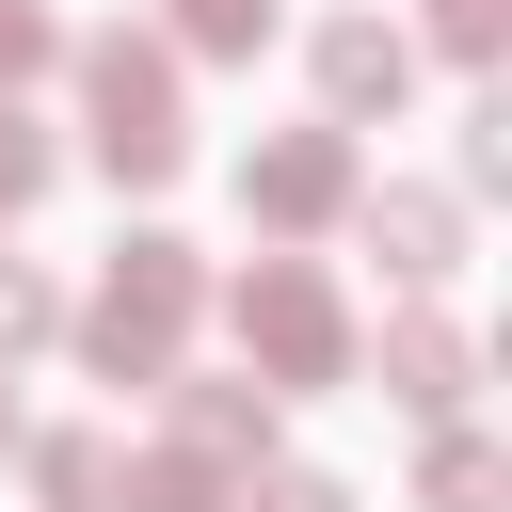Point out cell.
Returning a JSON list of instances; mask_svg holds the SVG:
<instances>
[{
	"instance_id": "5bb4252c",
	"label": "cell",
	"mask_w": 512,
	"mask_h": 512,
	"mask_svg": "<svg viewBox=\"0 0 512 512\" xmlns=\"http://www.w3.org/2000/svg\"><path fill=\"white\" fill-rule=\"evenodd\" d=\"M0 432H16V416H0Z\"/></svg>"
},
{
	"instance_id": "ba28073f",
	"label": "cell",
	"mask_w": 512,
	"mask_h": 512,
	"mask_svg": "<svg viewBox=\"0 0 512 512\" xmlns=\"http://www.w3.org/2000/svg\"><path fill=\"white\" fill-rule=\"evenodd\" d=\"M192 448H256V400L240 384H192Z\"/></svg>"
},
{
	"instance_id": "277c9868",
	"label": "cell",
	"mask_w": 512,
	"mask_h": 512,
	"mask_svg": "<svg viewBox=\"0 0 512 512\" xmlns=\"http://www.w3.org/2000/svg\"><path fill=\"white\" fill-rule=\"evenodd\" d=\"M336 176H352V160H336V144H272V160H256V176H240V192H256V208H272V224H320V208H336Z\"/></svg>"
},
{
	"instance_id": "8992f818",
	"label": "cell",
	"mask_w": 512,
	"mask_h": 512,
	"mask_svg": "<svg viewBox=\"0 0 512 512\" xmlns=\"http://www.w3.org/2000/svg\"><path fill=\"white\" fill-rule=\"evenodd\" d=\"M32 480H48V512H96V496H112V448H96V432H64Z\"/></svg>"
},
{
	"instance_id": "3957f363",
	"label": "cell",
	"mask_w": 512,
	"mask_h": 512,
	"mask_svg": "<svg viewBox=\"0 0 512 512\" xmlns=\"http://www.w3.org/2000/svg\"><path fill=\"white\" fill-rule=\"evenodd\" d=\"M240 336H256L288 384H320V368H336V304H320L304 272H256V288H240Z\"/></svg>"
},
{
	"instance_id": "9c48e42d",
	"label": "cell",
	"mask_w": 512,
	"mask_h": 512,
	"mask_svg": "<svg viewBox=\"0 0 512 512\" xmlns=\"http://www.w3.org/2000/svg\"><path fill=\"white\" fill-rule=\"evenodd\" d=\"M32 176H48V144H32V112H0V224L32 208Z\"/></svg>"
},
{
	"instance_id": "52a82bcc",
	"label": "cell",
	"mask_w": 512,
	"mask_h": 512,
	"mask_svg": "<svg viewBox=\"0 0 512 512\" xmlns=\"http://www.w3.org/2000/svg\"><path fill=\"white\" fill-rule=\"evenodd\" d=\"M176 32H192V48H256V32H272V0H176Z\"/></svg>"
},
{
	"instance_id": "7c38bea8",
	"label": "cell",
	"mask_w": 512,
	"mask_h": 512,
	"mask_svg": "<svg viewBox=\"0 0 512 512\" xmlns=\"http://www.w3.org/2000/svg\"><path fill=\"white\" fill-rule=\"evenodd\" d=\"M144 512H208V480H192V464H160V480H144Z\"/></svg>"
},
{
	"instance_id": "6da1fadb",
	"label": "cell",
	"mask_w": 512,
	"mask_h": 512,
	"mask_svg": "<svg viewBox=\"0 0 512 512\" xmlns=\"http://www.w3.org/2000/svg\"><path fill=\"white\" fill-rule=\"evenodd\" d=\"M176 320H192V272H176V240H128V256H112V288L80 304V352H96L112 384H160V368H176Z\"/></svg>"
},
{
	"instance_id": "8fae6325",
	"label": "cell",
	"mask_w": 512,
	"mask_h": 512,
	"mask_svg": "<svg viewBox=\"0 0 512 512\" xmlns=\"http://www.w3.org/2000/svg\"><path fill=\"white\" fill-rule=\"evenodd\" d=\"M32 64H48V16H32V0H0V80H32Z\"/></svg>"
},
{
	"instance_id": "30bf717a",
	"label": "cell",
	"mask_w": 512,
	"mask_h": 512,
	"mask_svg": "<svg viewBox=\"0 0 512 512\" xmlns=\"http://www.w3.org/2000/svg\"><path fill=\"white\" fill-rule=\"evenodd\" d=\"M16 336H48V288H32L16 256H0V352H16Z\"/></svg>"
},
{
	"instance_id": "4fadbf2b",
	"label": "cell",
	"mask_w": 512,
	"mask_h": 512,
	"mask_svg": "<svg viewBox=\"0 0 512 512\" xmlns=\"http://www.w3.org/2000/svg\"><path fill=\"white\" fill-rule=\"evenodd\" d=\"M272 512H352V496L336 480H272Z\"/></svg>"
},
{
	"instance_id": "5b68a950",
	"label": "cell",
	"mask_w": 512,
	"mask_h": 512,
	"mask_svg": "<svg viewBox=\"0 0 512 512\" xmlns=\"http://www.w3.org/2000/svg\"><path fill=\"white\" fill-rule=\"evenodd\" d=\"M320 80H336V112L400 96V32H336V48H320Z\"/></svg>"
},
{
	"instance_id": "7a4b0ae2",
	"label": "cell",
	"mask_w": 512,
	"mask_h": 512,
	"mask_svg": "<svg viewBox=\"0 0 512 512\" xmlns=\"http://www.w3.org/2000/svg\"><path fill=\"white\" fill-rule=\"evenodd\" d=\"M80 96H96V160H112V176H160V160H176V64H160V48H128V32L80 48Z\"/></svg>"
}]
</instances>
